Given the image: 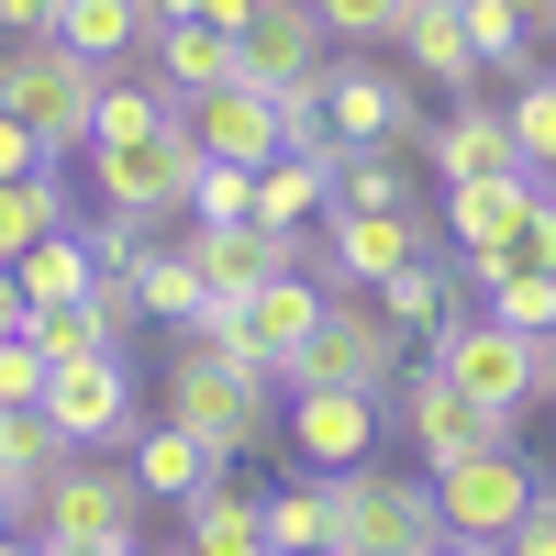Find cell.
Listing matches in <instances>:
<instances>
[{"instance_id": "obj_1", "label": "cell", "mask_w": 556, "mask_h": 556, "mask_svg": "<svg viewBox=\"0 0 556 556\" xmlns=\"http://www.w3.org/2000/svg\"><path fill=\"white\" fill-rule=\"evenodd\" d=\"M167 424H190L223 456H256V445H278V379H256L245 356H212L201 334H178V356H167Z\"/></svg>"}, {"instance_id": "obj_2", "label": "cell", "mask_w": 556, "mask_h": 556, "mask_svg": "<svg viewBox=\"0 0 556 556\" xmlns=\"http://www.w3.org/2000/svg\"><path fill=\"white\" fill-rule=\"evenodd\" d=\"M101 78H112V67H89L78 45H56V34H0V112H12V123H34V146H45V156L89 146Z\"/></svg>"}, {"instance_id": "obj_3", "label": "cell", "mask_w": 556, "mask_h": 556, "mask_svg": "<svg viewBox=\"0 0 556 556\" xmlns=\"http://www.w3.org/2000/svg\"><path fill=\"white\" fill-rule=\"evenodd\" d=\"M34 534H56V545H101V556H123V545H146V479H134V456L123 445H101V456H67L56 479H45V501H34Z\"/></svg>"}, {"instance_id": "obj_4", "label": "cell", "mask_w": 556, "mask_h": 556, "mask_svg": "<svg viewBox=\"0 0 556 556\" xmlns=\"http://www.w3.org/2000/svg\"><path fill=\"white\" fill-rule=\"evenodd\" d=\"M424 356H434L468 401H490L501 424H523V412L545 401V334H513L501 312H445L434 334H424Z\"/></svg>"}, {"instance_id": "obj_5", "label": "cell", "mask_w": 556, "mask_h": 556, "mask_svg": "<svg viewBox=\"0 0 556 556\" xmlns=\"http://www.w3.org/2000/svg\"><path fill=\"white\" fill-rule=\"evenodd\" d=\"M401 367H412V334L379 312V301H323L312 323V345L290 356V390H367V401H390L401 390Z\"/></svg>"}, {"instance_id": "obj_6", "label": "cell", "mask_w": 556, "mask_h": 556, "mask_svg": "<svg viewBox=\"0 0 556 556\" xmlns=\"http://www.w3.org/2000/svg\"><path fill=\"white\" fill-rule=\"evenodd\" d=\"M445 513L434 479H379V468H334V556H434Z\"/></svg>"}, {"instance_id": "obj_7", "label": "cell", "mask_w": 556, "mask_h": 556, "mask_svg": "<svg viewBox=\"0 0 556 556\" xmlns=\"http://www.w3.org/2000/svg\"><path fill=\"white\" fill-rule=\"evenodd\" d=\"M434 479V513L445 534H468V545H513V523L545 501V468L523 445H479V456H456V468H424Z\"/></svg>"}, {"instance_id": "obj_8", "label": "cell", "mask_w": 556, "mask_h": 556, "mask_svg": "<svg viewBox=\"0 0 556 556\" xmlns=\"http://www.w3.org/2000/svg\"><path fill=\"white\" fill-rule=\"evenodd\" d=\"M390 412H401V434H412V456H424V468H456V456H479V445H523V424H501L490 401H468L434 356H412V367H401Z\"/></svg>"}, {"instance_id": "obj_9", "label": "cell", "mask_w": 556, "mask_h": 556, "mask_svg": "<svg viewBox=\"0 0 556 556\" xmlns=\"http://www.w3.org/2000/svg\"><path fill=\"white\" fill-rule=\"evenodd\" d=\"M89 178H101V212H190L201 190V146H190V123H156V134H134V146H89Z\"/></svg>"}, {"instance_id": "obj_10", "label": "cell", "mask_w": 556, "mask_h": 556, "mask_svg": "<svg viewBox=\"0 0 556 556\" xmlns=\"http://www.w3.org/2000/svg\"><path fill=\"white\" fill-rule=\"evenodd\" d=\"M323 112H334V146H401V134H424V78L345 56V67H323Z\"/></svg>"}, {"instance_id": "obj_11", "label": "cell", "mask_w": 556, "mask_h": 556, "mask_svg": "<svg viewBox=\"0 0 556 556\" xmlns=\"http://www.w3.org/2000/svg\"><path fill=\"white\" fill-rule=\"evenodd\" d=\"M323 56H334V34H323V12H312V0H256V12L235 23V78H245V89L323 78Z\"/></svg>"}, {"instance_id": "obj_12", "label": "cell", "mask_w": 556, "mask_h": 556, "mask_svg": "<svg viewBox=\"0 0 556 556\" xmlns=\"http://www.w3.org/2000/svg\"><path fill=\"white\" fill-rule=\"evenodd\" d=\"M45 412H56L67 445H134V379H123V345L112 356H67L56 379H45Z\"/></svg>"}, {"instance_id": "obj_13", "label": "cell", "mask_w": 556, "mask_h": 556, "mask_svg": "<svg viewBox=\"0 0 556 556\" xmlns=\"http://www.w3.org/2000/svg\"><path fill=\"white\" fill-rule=\"evenodd\" d=\"M178 123H190V146L223 156V167H278L290 156V134H278V101L267 89H201V101H178Z\"/></svg>"}, {"instance_id": "obj_14", "label": "cell", "mask_w": 556, "mask_h": 556, "mask_svg": "<svg viewBox=\"0 0 556 556\" xmlns=\"http://www.w3.org/2000/svg\"><path fill=\"white\" fill-rule=\"evenodd\" d=\"M323 301H334V290H323L312 267H278V278H256V290L235 301V312H245V356L267 367L278 390H290V356L312 345V323H323Z\"/></svg>"}, {"instance_id": "obj_15", "label": "cell", "mask_w": 556, "mask_h": 556, "mask_svg": "<svg viewBox=\"0 0 556 556\" xmlns=\"http://www.w3.org/2000/svg\"><path fill=\"white\" fill-rule=\"evenodd\" d=\"M412 256H434L424 212H334V235H323V278H356V290H379Z\"/></svg>"}, {"instance_id": "obj_16", "label": "cell", "mask_w": 556, "mask_h": 556, "mask_svg": "<svg viewBox=\"0 0 556 556\" xmlns=\"http://www.w3.org/2000/svg\"><path fill=\"white\" fill-rule=\"evenodd\" d=\"M290 445L312 456L323 479L367 468V445H379V401H367V390H290Z\"/></svg>"}, {"instance_id": "obj_17", "label": "cell", "mask_w": 556, "mask_h": 556, "mask_svg": "<svg viewBox=\"0 0 556 556\" xmlns=\"http://www.w3.org/2000/svg\"><path fill=\"white\" fill-rule=\"evenodd\" d=\"M190 256L212 278V301H245L256 278L301 267V235H278V223H190Z\"/></svg>"}, {"instance_id": "obj_18", "label": "cell", "mask_w": 556, "mask_h": 556, "mask_svg": "<svg viewBox=\"0 0 556 556\" xmlns=\"http://www.w3.org/2000/svg\"><path fill=\"white\" fill-rule=\"evenodd\" d=\"M390 45H401V67L424 78V89H456V101H468V89L490 78V67H479V45H468V12H456V0H412Z\"/></svg>"}, {"instance_id": "obj_19", "label": "cell", "mask_w": 556, "mask_h": 556, "mask_svg": "<svg viewBox=\"0 0 556 556\" xmlns=\"http://www.w3.org/2000/svg\"><path fill=\"white\" fill-rule=\"evenodd\" d=\"M67 434H56V412L45 401H0V501H12V513L34 523V501H45V479L67 468Z\"/></svg>"}, {"instance_id": "obj_20", "label": "cell", "mask_w": 556, "mask_h": 556, "mask_svg": "<svg viewBox=\"0 0 556 556\" xmlns=\"http://www.w3.org/2000/svg\"><path fill=\"white\" fill-rule=\"evenodd\" d=\"M424 156H434V178L456 190V178H513L523 156H513V112H490V101H456L445 123H424Z\"/></svg>"}, {"instance_id": "obj_21", "label": "cell", "mask_w": 556, "mask_h": 556, "mask_svg": "<svg viewBox=\"0 0 556 556\" xmlns=\"http://www.w3.org/2000/svg\"><path fill=\"white\" fill-rule=\"evenodd\" d=\"M178 556H278L267 545V490L212 479L201 501H178Z\"/></svg>"}, {"instance_id": "obj_22", "label": "cell", "mask_w": 556, "mask_h": 556, "mask_svg": "<svg viewBox=\"0 0 556 556\" xmlns=\"http://www.w3.org/2000/svg\"><path fill=\"white\" fill-rule=\"evenodd\" d=\"M123 456H134V479H146V501H201L223 468H235V456H223V445H201L190 424H146Z\"/></svg>"}, {"instance_id": "obj_23", "label": "cell", "mask_w": 556, "mask_h": 556, "mask_svg": "<svg viewBox=\"0 0 556 556\" xmlns=\"http://www.w3.org/2000/svg\"><path fill=\"white\" fill-rule=\"evenodd\" d=\"M545 190V178H456V190H445V245L456 256H479V245H501V235H513V223H523V201Z\"/></svg>"}, {"instance_id": "obj_24", "label": "cell", "mask_w": 556, "mask_h": 556, "mask_svg": "<svg viewBox=\"0 0 556 556\" xmlns=\"http://www.w3.org/2000/svg\"><path fill=\"white\" fill-rule=\"evenodd\" d=\"M56 45H78L89 67H112V78H123V56H146V45H156V0H67Z\"/></svg>"}, {"instance_id": "obj_25", "label": "cell", "mask_w": 556, "mask_h": 556, "mask_svg": "<svg viewBox=\"0 0 556 556\" xmlns=\"http://www.w3.org/2000/svg\"><path fill=\"white\" fill-rule=\"evenodd\" d=\"M156 78L178 89V101H201V89H235V34L223 23H156Z\"/></svg>"}, {"instance_id": "obj_26", "label": "cell", "mask_w": 556, "mask_h": 556, "mask_svg": "<svg viewBox=\"0 0 556 556\" xmlns=\"http://www.w3.org/2000/svg\"><path fill=\"white\" fill-rule=\"evenodd\" d=\"M456 290H468V267H456V245H434V256H412V267L379 278V312L401 323V334H434V323L456 312Z\"/></svg>"}, {"instance_id": "obj_27", "label": "cell", "mask_w": 556, "mask_h": 556, "mask_svg": "<svg viewBox=\"0 0 556 556\" xmlns=\"http://www.w3.org/2000/svg\"><path fill=\"white\" fill-rule=\"evenodd\" d=\"M456 267H468V290H490V278H556V190H534L513 235L479 245V256H456Z\"/></svg>"}, {"instance_id": "obj_28", "label": "cell", "mask_w": 556, "mask_h": 556, "mask_svg": "<svg viewBox=\"0 0 556 556\" xmlns=\"http://www.w3.org/2000/svg\"><path fill=\"white\" fill-rule=\"evenodd\" d=\"M334 212H424L401 146H334Z\"/></svg>"}, {"instance_id": "obj_29", "label": "cell", "mask_w": 556, "mask_h": 556, "mask_svg": "<svg viewBox=\"0 0 556 556\" xmlns=\"http://www.w3.org/2000/svg\"><path fill=\"white\" fill-rule=\"evenodd\" d=\"M12 278H23V301H34V312H56V301H89V278H101V256H89V235L67 223V235L23 245V256H12Z\"/></svg>"}, {"instance_id": "obj_30", "label": "cell", "mask_w": 556, "mask_h": 556, "mask_svg": "<svg viewBox=\"0 0 556 556\" xmlns=\"http://www.w3.org/2000/svg\"><path fill=\"white\" fill-rule=\"evenodd\" d=\"M312 212H334V156H278V167H256V223L301 235Z\"/></svg>"}, {"instance_id": "obj_31", "label": "cell", "mask_w": 556, "mask_h": 556, "mask_svg": "<svg viewBox=\"0 0 556 556\" xmlns=\"http://www.w3.org/2000/svg\"><path fill=\"white\" fill-rule=\"evenodd\" d=\"M45 235H67V178L45 167V178H0V267H12L23 245Z\"/></svg>"}, {"instance_id": "obj_32", "label": "cell", "mask_w": 556, "mask_h": 556, "mask_svg": "<svg viewBox=\"0 0 556 556\" xmlns=\"http://www.w3.org/2000/svg\"><path fill=\"white\" fill-rule=\"evenodd\" d=\"M178 123V89L167 78H101V112H89V146H134V134Z\"/></svg>"}, {"instance_id": "obj_33", "label": "cell", "mask_w": 556, "mask_h": 556, "mask_svg": "<svg viewBox=\"0 0 556 556\" xmlns=\"http://www.w3.org/2000/svg\"><path fill=\"white\" fill-rule=\"evenodd\" d=\"M134 290H146V312H156V323H201L212 278H201V256H190V245H146V256H134Z\"/></svg>"}, {"instance_id": "obj_34", "label": "cell", "mask_w": 556, "mask_h": 556, "mask_svg": "<svg viewBox=\"0 0 556 556\" xmlns=\"http://www.w3.org/2000/svg\"><path fill=\"white\" fill-rule=\"evenodd\" d=\"M267 545H278V556H312V545H334V479L267 490Z\"/></svg>"}, {"instance_id": "obj_35", "label": "cell", "mask_w": 556, "mask_h": 556, "mask_svg": "<svg viewBox=\"0 0 556 556\" xmlns=\"http://www.w3.org/2000/svg\"><path fill=\"white\" fill-rule=\"evenodd\" d=\"M513 156H523V178H556V78H534V89H513Z\"/></svg>"}, {"instance_id": "obj_36", "label": "cell", "mask_w": 556, "mask_h": 556, "mask_svg": "<svg viewBox=\"0 0 556 556\" xmlns=\"http://www.w3.org/2000/svg\"><path fill=\"white\" fill-rule=\"evenodd\" d=\"M23 334H34V356H45V367H67V356H112V334L89 323V301H56V312H34Z\"/></svg>"}, {"instance_id": "obj_37", "label": "cell", "mask_w": 556, "mask_h": 556, "mask_svg": "<svg viewBox=\"0 0 556 556\" xmlns=\"http://www.w3.org/2000/svg\"><path fill=\"white\" fill-rule=\"evenodd\" d=\"M190 223H256V167H223V156H201Z\"/></svg>"}, {"instance_id": "obj_38", "label": "cell", "mask_w": 556, "mask_h": 556, "mask_svg": "<svg viewBox=\"0 0 556 556\" xmlns=\"http://www.w3.org/2000/svg\"><path fill=\"white\" fill-rule=\"evenodd\" d=\"M312 12H323V34H334V45H367V56H379L412 0H312Z\"/></svg>"}, {"instance_id": "obj_39", "label": "cell", "mask_w": 556, "mask_h": 556, "mask_svg": "<svg viewBox=\"0 0 556 556\" xmlns=\"http://www.w3.org/2000/svg\"><path fill=\"white\" fill-rule=\"evenodd\" d=\"M479 301L513 323V334H556V278H490Z\"/></svg>"}, {"instance_id": "obj_40", "label": "cell", "mask_w": 556, "mask_h": 556, "mask_svg": "<svg viewBox=\"0 0 556 556\" xmlns=\"http://www.w3.org/2000/svg\"><path fill=\"white\" fill-rule=\"evenodd\" d=\"M89 323H101L112 345L134 334V323H146V290H134V267H101V278H89Z\"/></svg>"}, {"instance_id": "obj_41", "label": "cell", "mask_w": 556, "mask_h": 556, "mask_svg": "<svg viewBox=\"0 0 556 556\" xmlns=\"http://www.w3.org/2000/svg\"><path fill=\"white\" fill-rule=\"evenodd\" d=\"M146 245H156V223H146V212H101V223H89V256H101V267H134Z\"/></svg>"}, {"instance_id": "obj_42", "label": "cell", "mask_w": 556, "mask_h": 556, "mask_svg": "<svg viewBox=\"0 0 556 556\" xmlns=\"http://www.w3.org/2000/svg\"><path fill=\"white\" fill-rule=\"evenodd\" d=\"M45 379H56V367L34 356V334H12V345H0V401H45Z\"/></svg>"}, {"instance_id": "obj_43", "label": "cell", "mask_w": 556, "mask_h": 556, "mask_svg": "<svg viewBox=\"0 0 556 556\" xmlns=\"http://www.w3.org/2000/svg\"><path fill=\"white\" fill-rule=\"evenodd\" d=\"M45 167H56V156L34 146V123H12V112H0V178H45Z\"/></svg>"}, {"instance_id": "obj_44", "label": "cell", "mask_w": 556, "mask_h": 556, "mask_svg": "<svg viewBox=\"0 0 556 556\" xmlns=\"http://www.w3.org/2000/svg\"><path fill=\"white\" fill-rule=\"evenodd\" d=\"M256 12V0H156V23H223V34H235Z\"/></svg>"}, {"instance_id": "obj_45", "label": "cell", "mask_w": 556, "mask_h": 556, "mask_svg": "<svg viewBox=\"0 0 556 556\" xmlns=\"http://www.w3.org/2000/svg\"><path fill=\"white\" fill-rule=\"evenodd\" d=\"M501 556H556V490H545V501H534V513L513 523V545H501Z\"/></svg>"}, {"instance_id": "obj_46", "label": "cell", "mask_w": 556, "mask_h": 556, "mask_svg": "<svg viewBox=\"0 0 556 556\" xmlns=\"http://www.w3.org/2000/svg\"><path fill=\"white\" fill-rule=\"evenodd\" d=\"M67 0H0V34H56Z\"/></svg>"}, {"instance_id": "obj_47", "label": "cell", "mask_w": 556, "mask_h": 556, "mask_svg": "<svg viewBox=\"0 0 556 556\" xmlns=\"http://www.w3.org/2000/svg\"><path fill=\"white\" fill-rule=\"evenodd\" d=\"M23 323H34V301H23V278H12V267H0V345H12V334H23Z\"/></svg>"}, {"instance_id": "obj_48", "label": "cell", "mask_w": 556, "mask_h": 556, "mask_svg": "<svg viewBox=\"0 0 556 556\" xmlns=\"http://www.w3.org/2000/svg\"><path fill=\"white\" fill-rule=\"evenodd\" d=\"M513 12L534 23V45H556V0H513Z\"/></svg>"}, {"instance_id": "obj_49", "label": "cell", "mask_w": 556, "mask_h": 556, "mask_svg": "<svg viewBox=\"0 0 556 556\" xmlns=\"http://www.w3.org/2000/svg\"><path fill=\"white\" fill-rule=\"evenodd\" d=\"M34 556H101V545H56V534H34Z\"/></svg>"}, {"instance_id": "obj_50", "label": "cell", "mask_w": 556, "mask_h": 556, "mask_svg": "<svg viewBox=\"0 0 556 556\" xmlns=\"http://www.w3.org/2000/svg\"><path fill=\"white\" fill-rule=\"evenodd\" d=\"M0 556H34V523H12V534H0Z\"/></svg>"}, {"instance_id": "obj_51", "label": "cell", "mask_w": 556, "mask_h": 556, "mask_svg": "<svg viewBox=\"0 0 556 556\" xmlns=\"http://www.w3.org/2000/svg\"><path fill=\"white\" fill-rule=\"evenodd\" d=\"M434 556H501V545H468V534H445V545H434Z\"/></svg>"}, {"instance_id": "obj_52", "label": "cell", "mask_w": 556, "mask_h": 556, "mask_svg": "<svg viewBox=\"0 0 556 556\" xmlns=\"http://www.w3.org/2000/svg\"><path fill=\"white\" fill-rule=\"evenodd\" d=\"M123 556H178V545H156V534H146V545H123Z\"/></svg>"}, {"instance_id": "obj_53", "label": "cell", "mask_w": 556, "mask_h": 556, "mask_svg": "<svg viewBox=\"0 0 556 556\" xmlns=\"http://www.w3.org/2000/svg\"><path fill=\"white\" fill-rule=\"evenodd\" d=\"M545 401H556V334H545Z\"/></svg>"}, {"instance_id": "obj_54", "label": "cell", "mask_w": 556, "mask_h": 556, "mask_svg": "<svg viewBox=\"0 0 556 556\" xmlns=\"http://www.w3.org/2000/svg\"><path fill=\"white\" fill-rule=\"evenodd\" d=\"M12 523H23V513H12V501H0V534H12Z\"/></svg>"}, {"instance_id": "obj_55", "label": "cell", "mask_w": 556, "mask_h": 556, "mask_svg": "<svg viewBox=\"0 0 556 556\" xmlns=\"http://www.w3.org/2000/svg\"><path fill=\"white\" fill-rule=\"evenodd\" d=\"M312 556H334V545H312Z\"/></svg>"}]
</instances>
